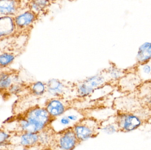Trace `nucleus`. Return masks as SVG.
Returning a JSON list of instances; mask_svg holds the SVG:
<instances>
[{"label":"nucleus","instance_id":"12","mask_svg":"<svg viewBox=\"0 0 151 150\" xmlns=\"http://www.w3.org/2000/svg\"><path fill=\"white\" fill-rule=\"evenodd\" d=\"M39 145L43 146L51 145L55 141V134L51 131L49 127L45 128L39 134Z\"/></svg>","mask_w":151,"mask_h":150},{"label":"nucleus","instance_id":"19","mask_svg":"<svg viewBox=\"0 0 151 150\" xmlns=\"http://www.w3.org/2000/svg\"><path fill=\"white\" fill-rule=\"evenodd\" d=\"M93 90L94 88L85 82L80 85L77 88L78 94L81 97H85L88 96L92 93Z\"/></svg>","mask_w":151,"mask_h":150},{"label":"nucleus","instance_id":"15","mask_svg":"<svg viewBox=\"0 0 151 150\" xmlns=\"http://www.w3.org/2000/svg\"><path fill=\"white\" fill-rule=\"evenodd\" d=\"M16 55L10 52H3L0 53V68H7L14 62Z\"/></svg>","mask_w":151,"mask_h":150},{"label":"nucleus","instance_id":"17","mask_svg":"<svg viewBox=\"0 0 151 150\" xmlns=\"http://www.w3.org/2000/svg\"><path fill=\"white\" fill-rule=\"evenodd\" d=\"M105 82V79L103 76H94L89 77L85 81V83L93 88H97L103 85Z\"/></svg>","mask_w":151,"mask_h":150},{"label":"nucleus","instance_id":"3","mask_svg":"<svg viewBox=\"0 0 151 150\" xmlns=\"http://www.w3.org/2000/svg\"><path fill=\"white\" fill-rule=\"evenodd\" d=\"M79 142L72 127L61 131L58 136H55L54 144L62 149L71 150L74 149Z\"/></svg>","mask_w":151,"mask_h":150},{"label":"nucleus","instance_id":"13","mask_svg":"<svg viewBox=\"0 0 151 150\" xmlns=\"http://www.w3.org/2000/svg\"><path fill=\"white\" fill-rule=\"evenodd\" d=\"M12 75L8 71L0 72V91H7L13 84Z\"/></svg>","mask_w":151,"mask_h":150},{"label":"nucleus","instance_id":"8","mask_svg":"<svg viewBox=\"0 0 151 150\" xmlns=\"http://www.w3.org/2000/svg\"><path fill=\"white\" fill-rule=\"evenodd\" d=\"M19 0H0V16H14L19 12Z\"/></svg>","mask_w":151,"mask_h":150},{"label":"nucleus","instance_id":"20","mask_svg":"<svg viewBox=\"0 0 151 150\" xmlns=\"http://www.w3.org/2000/svg\"><path fill=\"white\" fill-rule=\"evenodd\" d=\"M24 90L23 84L13 83L8 89L7 92L10 95H18L21 93Z\"/></svg>","mask_w":151,"mask_h":150},{"label":"nucleus","instance_id":"9","mask_svg":"<svg viewBox=\"0 0 151 150\" xmlns=\"http://www.w3.org/2000/svg\"><path fill=\"white\" fill-rule=\"evenodd\" d=\"M45 108L53 119L63 114L66 110L63 103L56 99L49 100L46 105Z\"/></svg>","mask_w":151,"mask_h":150},{"label":"nucleus","instance_id":"24","mask_svg":"<svg viewBox=\"0 0 151 150\" xmlns=\"http://www.w3.org/2000/svg\"><path fill=\"white\" fill-rule=\"evenodd\" d=\"M143 70L145 74H149L151 71V68L150 66L149 65H145L143 68Z\"/></svg>","mask_w":151,"mask_h":150},{"label":"nucleus","instance_id":"4","mask_svg":"<svg viewBox=\"0 0 151 150\" xmlns=\"http://www.w3.org/2000/svg\"><path fill=\"white\" fill-rule=\"evenodd\" d=\"M40 16L28 9L14 16L17 31H28L32 28Z\"/></svg>","mask_w":151,"mask_h":150},{"label":"nucleus","instance_id":"10","mask_svg":"<svg viewBox=\"0 0 151 150\" xmlns=\"http://www.w3.org/2000/svg\"><path fill=\"white\" fill-rule=\"evenodd\" d=\"M51 4V0H29L28 9L40 16L47 13Z\"/></svg>","mask_w":151,"mask_h":150},{"label":"nucleus","instance_id":"11","mask_svg":"<svg viewBox=\"0 0 151 150\" xmlns=\"http://www.w3.org/2000/svg\"><path fill=\"white\" fill-rule=\"evenodd\" d=\"M137 58L139 62L143 63L151 60V42H146L140 46Z\"/></svg>","mask_w":151,"mask_h":150},{"label":"nucleus","instance_id":"14","mask_svg":"<svg viewBox=\"0 0 151 150\" xmlns=\"http://www.w3.org/2000/svg\"><path fill=\"white\" fill-rule=\"evenodd\" d=\"M47 88L50 93L54 96H58L63 93L64 87L58 80L52 79L49 81Z\"/></svg>","mask_w":151,"mask_h":150},{"label":"nucleus","instance_id":"21","mask_svg":"<svg viewBox=\"0 0 151 150\" xmlns=\"http://www.w3.org/2000/svg\"><path fill=\"white\" fill-rule=\"evenodd\" d=\"M102 130L106 134H111L116 132V129L113 125L109 124V125L105 126L102 129Z\"/></svg>","mask_w":151,"mask_h":150},{"label":"nucleus","instance_id":"22","mask_svg":"<svg viewBox=\"0 0 151 150\" xmlns=\"http://www.w3.org/2000/svg\"><path fill=\"white\" fill-rule=\"evenodd\" d=\"M71 121L67 116H64L60 119V122L63 126H68L70 123Z\"/></svg>","mask_w":151,"mask_h":150},{"label":"nucleus","instance_id":"26","mask_svg":"<svg viewBox=\"0 0 151 150\" xmlns=\"http://www.w3.org/2000/svg\"><path fill=\"white\" fill-rule=\"evenodd\" d=\"M67 116L70 120L72 121H76L78 119V117H77V115H75V114H70V115Z\"/></svg>","mask_w":151,"mask_h":150},{"label":"nucleus","instance_id":"27","mask_svg":"<svg viewBox=\"0 0 151 150\" xmlns=\"http://www.w3.org/2000/svg\"><path fill=\"white\" fill-rule=\"evenodd\" d=\"M71 1H74V0H71Z\"/></svg>","mask_w":151,"mask_h":150},{"label":"nucleus","instance_id":"2","mask_svg":"<svg viewBox=\"0 0 151 150\" xmlns=\"http://www.w3.org/2000/svg\"><path fill=\"white\" fill-rule=\"evenodd\" d=\"M72 128L79 142L88 140L97 133V123L90 119L80 121Z\"/></svg>","mask_w":151,"mask_h":150},{"label":"nucleus","instance_id":"1","mask_svg":"<svg viewBox=\"0 0 151 150\" xmlns=\"http://www.w3.org/2000/svg\"><path fill=\"white\" fill-rule=\"evenodd\" d=\"M53 119L45 108L34 107L29 109L18 121L19 132L39 134L48 127Z\"/></svg>","mask_w":151,"mask_h":150},{"label":"nucleus","instance_id":"7","mask_svg":"<svg viewBox=\"0 0 151 150\" xmlns=\"http://www.w3.org/2000/svg\"><path fill=\"white\" fill-rule=\"evenodd\" d=\"M141 122V120L138 117L131 114L120 115L117 121L119 128L127 132L136 129L140 127Z\"/></svg>","mask_w":151,"mask_h":150},{"label":"nucleus","instance_id":"5","mask_svg":"<svg viewBox=\"0 0 151 150\" xmlns=\"http://www.w3.org/2000/svg\"><path fill=\"white\" fill-rule=\"evenodd\" d=\"M39 134L30 132H20L16 136H12L10 144L28 149L39 145Z\"/></svg>","mask_w":151,"mask_h":150},{"label":"nucleus","instance_id":"18","mask_svg":"<svg viewBox=\"0 0 151 150\" xmlns=\"http://www.w3.org/2000/svg\"><path fill=\"white\" fill-rule=\"evenodd\" d=\"M11 134L4 129H0V149L10 144Z\"/></svg>","mask_w":151,"mask_h":150},{"label":"nucleus","instance_id":"16","mask_svg":"<svg viewBox=\"0 0 151 150\" xmlns=\"http://www.w3.org/2000/svg\"><path fill=\"white\" fill-rule=\"evenodd\" d=\"M45 84L41 82L33 83L30 87V91L33 95L40 96L43 95L46 91Z\"/></svg>","mask_w":151,"mask_h":150},{"label":"nucleus","instance_id":"23","mask_svg":"<svg viewBox=\"0 0 151 150\" xmlns=\"http://www.w3.org/2000/svg\"><path fill=\"white\" fill-rule=\"evenodd\" d=\"M110 74L112 77L114 78H117L119 77L120 76V73L119 70L116 69H112L110 71Z\"/></svg>","mask_w":151,"mask_h":150},{"label":"nucleus","instance_id":"6","mask_svg":"<svg viewBox=\"0 0 151 150\" xmlns=\"http://www.w3.org/2000/svg\"><path fill=\"white\" fill-rule=\"evenodd\" d=\"M17 31L14 16H0V39L12 36Z\"/></svg>","mask_w":151,"mask_h":150},{"label":"nucleus","instance_id":"25","mask_svg":"<svg viewBox=\"0 0 151 150\" xmlns=\"http://www.w3.org/2000/svg\"><path fill=\"white\" fill-rule=\"evenodd\" d=\"M16 119L15 116H11L7 118L6 119L4 122L3 123L5 124H7V123H10V122H12L14 121V120Z\"/></svg>","mask_w":151,"mask_h":150}]
</instances>
